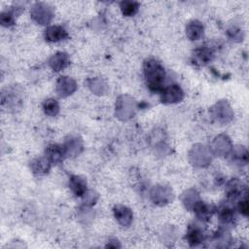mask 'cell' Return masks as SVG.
Wrapping results in <instances>:
<instances>
[{
    "mask_svg": "<svg viewBox=\"0 0 249 249\" xmlns=\"http://www.w3.org/2000/svg\"><path fill=\"white\" fill-rule=\"evenodd\" d=\"M143 73L149 89L151 91H161L166 76L161 63L154 58L146 59L143 63Z\"/></svg>",
    "mask_w": 249,
    "mask_h": 249,
    "instance_id": "1",
    "label": "cell"
},
{
    "mask_svg": "<svg viewBox=\"0 0 249 249\" xmlns=\"http://www.w3.org/2000/svg\"><path fill=\"white\" fill-rule=\"evenodd\" d=\"M23 104V90L18 86H10L3 89L1 93L2 108L9 112H16Z\"/></svg>",
    "mask_w": 249,
    "mask_h": 249,
    "instance_id": "2",
    "label": "cell"
},
{
    "mask_svg": "<svg viewBox=\"0 0 249 249\" xmlns=\"http://www.w3.org/2000/svg\"><path fill=\"white\" fill-rule=\"evenodd\" d=\"M136 101L128 94H122L116 100L115 112L118 119L126 121L132 118L136 112Z\"/></svg>",
    "mask_w": 249,
    "mask_h": 249,
    "instance_id": "3",
    "label": "cell"
},
{
    "mask_svg": "<svg viewBox=\"0 0 249 249\" xmlns=\"http://www.w3.org/2000/svg\"><path fill=\"white\" fill-rule=\"evenodd\" d=\"M212 156L210 148L202 144L194 145L189 152L190 162L196 167H207L212 160Z\"/></svg>",
    "mask_w": 249,
    "mask_h": 249,
    "instance_id": "4",
    "label": "cell"
},
{
    "mask_svg": "<svg viewBox=\"0 0 249 249\" xmlns=\"http://www.w3.org/2000/svg\"><path fill=\"white\" fill-rule=\"evenodd\" d=\"M210 116L219 124H227L233 119V111L227 100H219L210 108Z\"/></svg>",
    "mask_w": 249,
    "mask_h": 249,
    "instance_id": "5",
    "label": "cell"
},
{
    "mask_svg": "<svg viewBox=\"0 0 249 249\" xmlns=\"http://www.w3.org/2000/svg\"><path fill=\"white\" fill-rule=\"evenodd\" d=\"M30 16L35 22L41 25H47L53 18L54 13L50 5L43 2H37L30 9Z\"/></svg>",
    "mask_w": 249,
    "mask_h": 249,
    "instance_id": "6",
    "label": "cell"
},
{
    "mask_svg": "<svg viewBox=\"0 0 249 249\" xmlns=\"http://www.w3.org/2000/svg\"><path fill=\"white\" fill-rule=\"evenodd\" d=\"M174 197L172 189L164 184L155 185L150 191V198L152 202L158 206H163L171 202Z\"/></svg>",
    "mask_w": 249,
    "mask_h": 249,
    "instance_id": "7",
    "label": "cell"
},
{
    "mask_svg": "<svg viewBox=\"0 0 249 249\" xmlns=\"http://www.w3.org/2000/svg\"><path fill=\"white\" fill-rule=\"evenodd\" d=\"M232 148L233 146L231 138L227 134H219L213 139L210 150L215 156L227 157L230 156Z\"/></svg>",
    "mask_w": 249,
    "mask_h": 249,
    "instance_id": "8",
    "label": "cell"
},
{
    "mask_svg": "<svg viewBox=\"0 0 249 249\" xmlns=\"http://www.w3.org/2000/svg\"><path fill=\"white\" fill-rule=\"evenodd\" d=\"M184 91L179 85L172 84L162 89L160 91V101L164 104H174L182 101Z\"/></svg>",
    "mask_w": 249,
    "mask_h": 249,
    "instance_id": "9",
    "label": "cell"
},
{
    "mask_svg": "<svg viewBox=\"0 0 249 249\" xmlns=\"http://www.w3.org/2000/svg\"><path fill=\"white\" fill-rule=\"evenodd\" d=\"M77 89V83L74 79L68 76H61L56 81L55 91L61 98H65L73 94Z\"/></svg>",
    "mask_w": 249,
    "mask_h": 249,
    "instance_id": "10",
    "label": "cell"
},
{
    "mask_svg": "<svg viewBox=\"0 0 249 249\" xmlns=\"http://www.w3.org/2000/svg\"><path fill=\"white\" fill-rule=\"evenodd\" d=\"M63 149H64V153L65 156L70 157V158H74L77 157L78 155H80L84 149V144L83 141L80 137L78 136H68L65 139L64 144L62 145Z\"/></svg>",
    "mask_w": 249,
    "mask_h": 249,
    "instance_id": "11",
    "label": "cell"
},
{
    "mask_svg": "<svg viewBox=\"0 0 249 249\" xmlns=\"http://www.w3.org/2000/svg\"><path fill=\"white\" fill-rule=\"evenodd\" d=\"M113 213L114 217L116 218L117 222L123 226V227H128L133 220V214L130 208L127 206L122 205V204H117L113 208Z\"/></svg>",
    "mask_w": 249,
    "mask_h": 249,
    "instance_id": "12",
    "label": "cell"
},
{
    "mask_svg": "<svg viewBox=\"0 0 249 249\" xmlns=\"http://www.w3.org/2000/svg\"><path fill=\"white\" fill-rule=\"evenodd\" d=\"M186 239L191 246H197L204 240V232L197 224H191L186 233Z\"/></svg>",
    "mask_w": 249,
    "mask_h": 249,
    "instance_id": "13",
    "label": "cell"
},
{
    "mask_svg": "<svg viewBox=\"0 0 249 249\" xmlns=\"http://www.w3.org/2000/svg\"><path fill=\"white\" fill-rule=\"evenodd\" d=\"M70 64V58L69 55L64 52H58L51 56L49 59V65L50 67L55 71L59 72L66 68Z\"/></svg>",
    "mask_w": 249,
    "mask_h": 249,
    "instance_id": "14",
    "label": "cell"
},
{
    "mask_svg": "<svg viewBox=\"0 0 249 249\" xmlns=\"http://www.w3.org/2000/svg\"><path fill=\"white\" fill-rule=\"evenodd\" d=\"M65 156L63 146L58 144H51L45 150V157L52 164H58Z\"/></svg>",
    "mask_w": 249,
    "mask_h": 249,
    "instance_id": "15",
    "label": "cell"
},
{
    "mask_svg": "<svg viewBox=\"0 0 249 249\" xmlns=\"http://www.w3.org/2000/svg\"><path fill=\"white\" fill-rule=\"evenodd\" d=\"M215 208L213 205H210V204H207L205 203L204 201L202 200H199L196 205L195 206L194 208V212L196 216V218L200 221V222H208L212 215L214 214L215 212Z\"/></svg>",
    "mask_w": 249,
    "mask_h": 249,
    "instance_id": "16",
    "label": "cell"
},
{
    "mask_svg": "<svg viewBox=\"0 0 249 249\" xmlns=\"http://www.w3.org/2000/svg\"><path fill=\"white\" fill-rule=\"evenodd\" d=\"M217 213L220 222L224 226H230L233 224L235 220V211L231 205L228 203L220 205L219 208L217 209Z\"/></svg>",
    "mask_w": 249,
    "mask_h": 249,
    "instance_id": "17",
    "label": "cell"
},
{
    "mask_svg": "<svg viewBox=\"0 0 249 249\" xmlns=\"http://www.w3.org/2000/svg\"><path fill=\"white\" fill-rule=\"evenodd\" d=\"M204 33V26L201 21L197 19H193L189 21L186 25V35L192 41L199 40Z\"/></svg>",
    "mask_w": 249,
    "mask_h": 249,
    "instance_id": "18",
    "label": "cell"
},
{
    "mask_svg": "<svg viewBox=\"0 0 249 249\" xmlns=\"http://www.w3.org/2000/svg\"><path fill=\"white\" fill-rule=\"evenodd\" d=\"M44 35L49 42H59L68 37L67 31L59 25H51L47 27Z\"/></svg>",
    "mask_w": 249,
    "mask_h": 249,
    "instance_id": "19",
    "label": "cell"
},
{
    "mask_svg": "<svg viewBox=\"0 0 249 249\" xmlns=\"http://www.w3.org/2000/svg\"><path fill=\"white\" fill-rule=\"evenodd\" d=\"M51 165L52 163L48 160L46 157H40V158H36L31 161L30 167L33 174L35 176L40 177L49 173L51 169Z\"/></svg>",
    "mask_w": 249,
    "mask_h": 249,
    "instance_id": "20",
    "label": "cell"
},
{
    "mask_svg": "<svg viewBox=\"0 0 249 249\" xmlns=\"http://www.w3.org/2000/svg\"><path fill=\"white\" fill-rule=\"evenodd\" d=\"M69 188L76 196H83L87 191V181L80 175H72L69 178Z\"/></svg>",
    "mask_w": 249,
    "mask_h": 249,
    "instance_id": "21",
    "label": "cell"
},
{
    "mask_svg": "<svg viewBox=\"0 0 249 249\" xmlns=\"http://www.w3.org/2000/svg\"><path fill=\"white\" fill-rule=\"evenodd\" d=\"M213 58V52L208 47H200L195 50L193 53V61L197 65H205Z\"/></svg>",
    "mask_w": 249,
    "mask_h": 249,
    "instance_id": "22",
    "label": "cell"
},
{
    "mask_svg": "<svg viewBox=\"0 0 249 249\" xmlns=\"http://www.w3.org/2000/svg\"><path fill=\"white\" fill-rule=\"evenodd\" d=\"M200 200L199 195L195 189H188L181 195V201L187 210L193 211L196 203Z\"/></svg>",
    "mask_w": 249,
    "mask_h": 249,
    "instance_id": "23",
    "label": "cell"
},
{
    "mask_svg": "<svg viewBox=\"0 0 249 249\" xmlns=\"http://www.w3.org/2000/svg\"><path fill=\"white\" fill-rule=\"evenodd\" d=\"M226 193H227V196L230 200H234L237 197L241 196V194L243 193V187H242V183L234 178L231 179L228 184H227V188H226Z\"/></svg>",
    "mask_w": 249,
    "mask_h": 249,
    "instance_id": "24",
    "label": "cell"
},
{
    "mask_svg": "<svg viewBox=\"0 0 249 249\" xmlns=\"http://www.w3.org/2000/svg\"><path fill=\"white\" fill-rule=\"evenodd\" d=\"M231 160L238 165H243L248 162V152L244 146H236L231 152Z\"/></svg>",
    "mask_w": 249,
    "mask_h": 249,
    "instance_id": "25",
    "label": "cell"
},
{
    "mask_svg": "<svg viewBox=\"0 0 249 249\" xmlns=\"http://www.w3.org/2000/svg\"><path fill=\"white\" fill-rule=\"evenodd\" d=\"M22 11V8L15 7L11 8V10L3 11L0 14V23L1 25L5 27H10L15 23V17L18 14H20Z\"/></svg>",
    "mask_w": 249,
    "mask_h": 249,
    "instance_id": "26",
    "label": "cell"
},
{
    "mask_svg": "<svg viewBox=\"0 0 249 249\" xmlns=\"http://www.w3.org/2000/svg\"><path fill=\"white\" fill-rule=\"evenodd\" d=\"M89 88L93 93L97 95L104 94L108 89L107 84L101 78H98V77L89 80Z\"/></svg>",
    "mask_w": 249,
    "mask_h": 249,
    "instance_id": "27",
    "label": "cell"
},
{
    "mask_svg": "<svg viewBox=\"0 0 249 249\" xmlns=\"http://www.w3.org/2000/svg\"><path fill=\"white\" fill-rule=\"evenodd\" d=\"M120 8L124 16L132 17L138 12L139 3L135 1H122L120 3Z\"/></svg>",
    "mask_w": 249,
    "mask_h": 249,
    "instance_id": "28",
    "label": "cell"
},
{
    "mask_svg": "<svg viewBox=\"0 0 249 249\" xmlns=\"http://www.w3.org/2000/svg\"><path fill=\"white\" fill-rule=\"evenodd\" d=\"M43 111L46 115L54 117L59 112L58 102L53 98H48L43 102Z\"/></svg>",
    "mask_w": 249,
    "mask_h": 249,
    "instance_id": "29",
    "label": "cell"
},
{
    "mask_svg": "<svg viewBox=\"0 0 249 249\" xmlns=\"http://www.w3.org/2000/svg\"><path fill=\"white\" fill-rule=\"evenodd\" d=\"M227 33H228V36L230 37V39L234 42H240L243 39V32H242L241 28H239L235 25H231L228 29Z\"/></svg>",
    "mask_w": 249,
    "mask_h": 249,
    "instance_id": "30",
    "label": "cell"
},
{
    "mask_svg": "<svg viewBox=\"0 0 249 249\" xmlns=\"http://www.w3.org/2000/svg\"><path fill=\"white\" fill-rule=\"evenodd\" d=\"M82 197H83V202L85 206H92L96 202L98 198V195L93 191H87V193Z\"/></svg>",
    "mask_w": 249,
    "mask_h": 249,
    "instance_id": "31",
    "label": "cell"
},
{
    "mask_svg": "<svg viewBox=\"0 0 249 249\" xmlns=\"http://www.w3.org/2000/svg\"><path fill=\"white\" fill-rule=\"evenodd\" d=\"M231 240V236L230 234L226 231V230L221 231L219 232H217L216 236H215V241H217V243L219 242V244H217V246H227V243Z\"/></svg>",
    "mask_w": 249,
    "mask_h": 249,
    "instance_id": "32",
    "label": "cell"
},
{
    "mask_svg": "<svg viewBox=\"0 0 249 249\" xmlns=\"http://www.w3.org/2000/svg\"><path fill=\"white\" fill-rule=\"evenodd\" d=\"M237 209H238V211H239L242 215H244V216H247V215H248L249 206H248V199H247V196H246L238 201Z\"/></svg>",
    "mask_w": 249,
    "mask_h": 249,
    "instance_id": "33",
    "label": "cell"
},
{
    "mask_svg": "<svg viewBox=\"0 0 249 249\" xmlns=\"http://www.w3.org/2000/svg\"><path fill=\"white\" fill-rule=\"evenodd\" d=\"M106 247H109V248H119V247H121V244H120L118 239H110L109 242L107 243Z\"/></svg>",
    "mask_w": 249,
    "mask_h": 249,
    "instance_id": "34",
    "label": "cell"
}]
</instances>
